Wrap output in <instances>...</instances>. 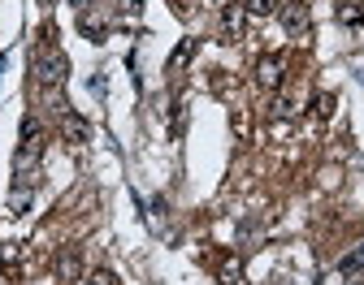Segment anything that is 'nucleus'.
<instances>
[{
  "mask_svg": "<svg viewBox=\"0 0 364 285\" xmlns=\"http://www.w3.org/2000/svg\"><path fill=\"white\" fill-rule=\"evenodd\" d=\"M282 26H287L291 35H304L308 31V0H287V5H282Z\"/></svg>",
  "mask_w": 364,
  "mask_h": 285,
  "instance_id": "7ed1b4c3",
  "label": "nucleus"
},
{
  "mask_svg": "<svg viewBox=\"0 0 364 285\" xmlns=\"http://www.w3.org/2000/svg\"><path fill=\"white\" fill-rule=\"evenodd\" d=\"M274 9H278V0H247V13H252V18H269Z\"/></svg>",
  "mask_w": 364,
  "mask_h": 285,
  "instance_id": "f8f14e48",
  "label": "nucleus"
},
{
  "mask_svg": "<svg viewBox=\"0 0 364 285\" xmlns=\"http://www.w3.org/2000/svg\"><path fill=\"white\" fill-rule=\"evenodd\" d=\"M282 70H287L282 57H265L260 65H256V83H260L265 91H274V87H282Z\"/></svg>",
  "mask_w": 364,
  "mask_h": 285,
  "instance_id": "20e7f679",
  "label": "nucleus"
},
{
  "mask_svg": "<svg viewBox=\"0 0 364 285\" xmlns=\"http://www.w3.org/2000/svg\"><path fill=\"white\" fill-rule=\"evenodd\" d=\"M61 134H65L70 143H91V126H87L78 113H70V108L61 113Z\"/></svg>",
  "mask_w": 364,
  "mask_h": 285,
  "instance_id": "39448f33",
  "label": "nucleus"
},
{
  "mask_svg": "<svg viewBox=\"0 0 364 285\" xmlns=\"http://www.w3.org/2000/svg\"><path fill=\"white\" fill-rule=\"evenodd\" d=\"M70 5H74V9H87V0H70Z\"/></svg>",
  "mask_w": 364,
  "mask_h": 285,
  "instance_id": "a211bd4d",
  "label": "nucleus"
},
{
  "mask_svg": "<svg viewBox=\"0 0 364 285\" xmlns=\"http://www.w3.org/2000/svg\"><path fill=\"white\" fill-rule=\"evenodd\" d=\"M191 52H195V39H182V44H178V52H173V57H169V74H178L182 65L191 61Z\"/></svg>",
  "mask_w": 364,
  "mask_h": 285,
  "instance_id": "9d476101",
  "label": "nucleus"
},
{
  "mask_svg": "<svg viewBox=\"0 0 364 285\" xmlns=\"http://www.w3.org/2000/svg\"><path fill=\"white\" fill-rule=\"evenodd\" d=\"M83 285H117V281H113V273H104V268H96V273H91Z\"/></svg>",
  "mask_w": 364,
  "mask_h": 285,
  "instance_id": "ddd939ff",
  "label": "nucleus"
},
{
  "mask_svg": "<svg viewBox=\"0 0 364 285\" xmlns=\"http://www.w3.org/2000/svg\"><path fill=\"white\" fill-rule=\"evenodd\" d=\"M39 152H44V126H39L35 117L22 121V152H18V178L26 173V165H35Z\"/></svg>",
  "mask_w": 364,
  "mask_h": 285,
  "instance_id": "f03ea898",
  "label": "nucleus"
},
{
  "mask_svg": "<svg viewBox=\"0 0 364 285\" xmlns=\"http://www.w3.org/2000/svg\"><path fill=\"white\" fill-rule=\"evenodd\" d=\"M221 285H239V264H234V260L221 268Z\"/></svg>",
  "mask_w": 364,
  "mask_h": 285,
  "instance_id": "4468645a",
  "label": "nucleus"
},
{
  "mask_svg": "<svg viewBox=\"0 0 364 285\" xmlns=\"http://www.w3.org/2000/svg\"><path fill=\"white\" fill-rule=\"evenodd\" d=\"M78 26H83V35L91 39V44H104V26H100V22H91L87 13H83V18H78Z\"/></svg>",
  "mask_w": 364,
  "mask_h": 285,
  "instance_id": "9b49d317",
  "label": "nucleus"
},
{
  "mask_svg": "<svg viewBox=\"0 0 364 285\" xmlns=\"http://www.w3.org/2000/svg\"><path fill=\"white\" fill-rule=\"evenodd\" d=\"M360 78H364V74H360Z\"/></svg>",
  "mask_w": 364,
  "mask_h": 285,
  "instance_id": "aec40b11",
  "label": "nucleus"
},
{
  "mask_svg": "<svg viewBox=\"0 0 364 285\" xmlns=\"http://www.w3.org/2000/svg\"><path fill=\"white\" fill-rule=\"evenodd\" d=\"M57 277H61L65 285H74L78 277H83V260H78V251H65L61 260H57Z\"/></svg>",
  "mask_w": 364,
  "mask_h": 285,
  "instance_id": "423d86ee",
  "label": "nucleus"
},
{
  "mask_svg": "<svg viewBox=\"0 0 364 285\" xmlns=\"http://www.w3.org/2000/svg\"><path fill=\"white\" fill-rule=\"evenodd\" d=\"M364 273V247H356L352 255H343V264H339V277H356Z\"/></svg>",
  "mask_w": 364,
  "mask_h": 285,
  "instance_id": "1a4fd4ad",
  "label": "nucleus"
},
{
  "mask_svg": "<svg viewBox=\"0 0 364 285\" xmlns=\"http://www.w3.org/2000/svg\"><path fill=\"white\" fill-rule=\"evenodd\" d=\"M139 9H143V0H121V13H130V18H134Z\"/></svg>",
  "mask_w": 364,
  "mask_h": 285,
  "instance_id": "f3484780",
  "label": "nucleus"
},
{
  "mask_svg": "<svg viewBox=\"0 0 364 285\" xmlns=\"http://www.w3.org/2000/svg\"><path fill=\"white\" fill-rule=\"evenodd\" d=\"M65 74H70V61H65V52H57L52 44H44L35 52V83L39 87H61Z\"/></svg>",
  "mask_w": 364,
  "mask_h": 285,
  "instance_id": "f257e3e1",
  "label": "nucleus"
},
{
  "mask_svg": "<svg viewBox=\"0 0 364 285\" xmlns=\"http://www.w3.org/2000/svg\"><path fill=\"white\" fill-rule=\"evenodd\" d=\"M339 22L364 26V0H343V5H339Z\"/></svg>",
  "mask_w": 364,
  "mask_h": 285,
  "instance_id": "0eeeda50",
  "label": "nucleus"
},
{
  "mask_svg": "<svg viewBox=\"0 0 364 285\" xmlns=\"http://www.w3.org/2000/svg\"><path fill=\"white\" fill-rule=\"evenodd\" d=\"M221 26H226V39H234V35H239V26H243V9L234 5V0L226 5V13H221Z\"/></svg>",
  "mask_w": 364,
  "mask_h": 285,
  "instance_id": "6e6552de",
  "label": "nucleus"
},
{
  "mask_svg": "<svg viewBox=\"0 0 364 285\" xmlns=\"http://www.w3.org/2000/svg\"><path fill=\"white\" fill-rule=\"evenodd\" d=\"M274 117H291V100H287V95H278V100H274Z\"/></svg>",
  "mask_w": 364,
  "mask_h": 285,
  "instance_id": "dca6fc26",
  "label": "nucleus"
},
{
  "mask_svg": "<svg viewBox=\"0 0 364 285\" xmlns=\"http://www.w3.org/2000/svg\"><path fill=\"white\" fill-rule=\"evenodd\" d=\"M334 113V95H317V117H330Z\"/></svg>",
  "mask_w": 364,
  "mask_h": 285,
  "instance_id": "2eb2a0df",
  "label": "nucleus"
},
{
  "mask_svg": "<svg viewBox=\"0 0 364 285\" xmlns=\"http://www.w3.org/2000/svg\"><path fill=\"white\" fill-rule=\"evenodd\" d=\"M39 5H52V0H39Z\"/></svg>",
  "mask_w": 364,
  "mask_h": 285,
  "instance_id": "6ab92c4d",
  "label": "nucleus"
}]
</instances>
